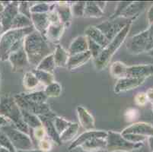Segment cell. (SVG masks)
Wrapping results in <instances>:
<instances>
[{
    "label": "cell",
    "mask_w": 153,
    "mask_h": 152,
    "mask_svg": "<svg viewBox=\"0 0 153 152\" xmlns=\"http://www.w3.org/2000/svg\"><path fill=\"white\" fill-rule=\"evenodd\" d=\"M30 137H31L33 143L37 142L36 144H37V142L47 137V133H46V131L44 129V126L42 125V126H40V127H37L36 129H33V131H32V136Z\"/></svg>",
    "instance_id": "40"
},
{
    "label": "cell",
    "mask_w": 153,
    "mask_h": 152,
    "mask_svg": "<svg viewBox=\"0 0 153 152\" xmlns=\"http://www.w3.org/2000/svg\"><path fill=\"white\" fill-rule=\"evenodd\" d=\"M34 27L23 29H11L5 33L0 40V59H9L15 53L24 47V40L26 36L34 31Z\"/></svg>",
    "instance_id": "2"
},
{
    "label": "cell",
    "mask_w": 153,
    "mask_h": 152,
    "mask_svg": "<svg viewBox=\"0 0 153 152\" xmlns=\"http://www.w3.org/2000/svg\"><path fill=\"white\" fill-rule=\"evenodd\" d=\"M0 114L8 118V120L13 124L19 130L27 134L30 137V129L22 118L21 109L15 102L14 97H5L0 101Z\"/></svg>",
    "instance_id": "3"
},
{
    "label": "cell",
    "mask_w": 153,
    "mask_h": 152,
    "mask_svg": "<svg viewBox=\"0 0 153 152\" xmlns=\"http://www.w3.org/2000/svg\"><path fill=\"white\" fill-rule=\"evenodd\" d=\"M132 22H130L123 27L121 31L118 33L117 35L113 39L109 44V45L103 50L101 55L97 59H94V67L97 71H101L102 69H105L108 65L109 64L111 58L116 53L118 49L120 47V46L123 44L125 39L127 37L129 31L131 27Z\"/></svg>",
    "instance_id": "4"
},
{
    "label": "cell",
    "mask_w": 153,
    "mask_h": 152,
    "mask_svg": "<svg viewBox=\"0 0 153 152\" xmlns=\"http://www.w3.org/2000/svg\"><path fill=\"white\" fill-rule=\"evenodd\" d=\"M56 116V115L54 113L51 115L40 116H38V118L40 119L41 123H42V125L44 126V129H45L47 137L49 138L52 142H55L56 144H57L58 145H61L62 143L61 142L59 135L56 130L53 122V119Z\"/></svg>",
    "instance_id": "10"
},
{
    "label": "cell",
    "mask_w": 153,
    "mask_h": 152,
    "mask_svg": "<svg viewBox=\"0 0 153 152\" xmlns=\"http://www.w3.org/2000/svg\"><path fill=\"white\" fill-rule=\"evenodd\" d=\"M9 59L12 64L14 72H22L30 65L24 47L16 52L11 53Z\"/></svg>",
    "instance_id": "11"
},
{
    "label": "cell",
    "mask_w": 153,
    "mask_h": 152,
    "mask_svg": "<svg viewBox=\"0 0 153 152\" xmlns=\"http://www.w3.org/2000/svg\"><path fill=\"white\" fill-rule=\"evenodd\" d=\"M125 134H134L138 136L150 137L153 136V126L146 122H136L123 129L121 135Z\"/></svg>",
    "instance_id": "15"
},
{
    "label": "cell",
    "mask_w": 153,
    "mask_h": 152,
    "mask_svg": "<svg viewBox=\"0 0 153 152\" xmlns=\"http://www.w3.org/2000/svg\"><path fill=\"white\" fill-rule=\"evenodd\" d=\"M0 152H12L11 151H9V149L5 148L3 147H0Z\"/></svg>",
    "instance_id": "51"
},
{
    "label": "cell",
    "mask_w": 153,
    "mask_h": 152,
    "mask_svg": "<svg viewBox=\"0 0 153 152\" xmlns=\"http://www.w3.org/2000/svg\"><path fill=\"white\" fill-rule=\"evenodd\" d=\"M0 147H2V146H1V145H0Z\"/></svg>",
    "instance_id": "55"
},
{
    "label": "cell",
    "mask_w": 153,
    "mask_h": 152,
    "mask_svg": "<svg viewBox=\"0 0 153 152\" xmlns=\"http://www.w3.org/2000/svg\"><path fill=\"white\" fill-rule=\"evenodd\" d=\"M149 145L150 151L151 152H153V136H150L149 138Z\"/></svg>",
    "instance_id": "49"
},
{
    "label": "cell",
    "mask_w": 153,
    "mask_h": 152,
    "mask_svg": "<svg viewBox=\"0 0 153 152\" xmlns=\"http://www.w3.org/2000/svg\"><path fill=\"white\" fill-rule=\"evenodd\" d=\"M6 135L16 151H26L34 149L31 138L27 134L19 130L13 124H9L1 128Z\"/></svg>",
    "instance_id": "5"
},
{
    "label": "cell",
    "mask_w": 153,
    "mask_h": 152,
    "mask_svg": "<svg viewBox=\"0 0 153 152\" xmlns=\"http://www.w3.org/2000/svg\"><path fill=\"white\" fill-rule=\"evenodd\" d=\"M149 30H145L137 35L131 37L126 43V49L133 54H139L146 51L150 43Z\"/></svg>",
    "instance_id": "8"
},
{
    "label": "cell",
    "mask_w": 153,
    "mask_h": 152,
    "mask_svg": "<svg viewBox=\"0 0 153 152\" xmlns=\"http://www.w3.org/2000/svg\"><path fill=\"white\" fill-rule=\"evenodd\" d=\"M148 20L150 24H153V6L150 8L149 11L148 12Z\"/></svg>",
    "instance_id": "48"
},
{
    "label": "cell",
    "mask_w": 153,
    "mask_h": 152,
    "mask_svg": "<svg viewBox=\"0 0 153 152\" xmlns=\"http://www.w3.org/2000/svg\"><path fill=\"white\" fill-rule=\"evenodd\" d=\"M21 95L25 98L26 100L31 101L36 104H42L47 103L48 97L44 94V90L41 91H32V92H23L21 93Z\"/></svg>",
    "instance_id": "27"
},
{
    "label": "cell",
    "mask_w": 153,
    "mask_h": 152,
    "mask_svg": "<svg viewBox=\"0 0 153 152\" xmlns=\"http://www.w3.org/2000/svg\"><path fill=\"white\" fill-rule=\"evenodd\" d=\"M37 149H39V150L42 151L44 152H48L50 151H51V149L53 148L52 141L47 136L44 139H42V140L37 142Z\"/></svg>",
    "instance_id": "41"
},
{
    "label": "cell",
    "mask_w": 153,
    "mask_h": 152,
    "mask_svg": "<svg viewBox=\"0 0 153 152\" xmlns=\"http://www.w3.org/2000/svg\"><path fill=\"white\" fill-rule=\"evenodd\" d=\"M126 66L123 62L120 61H116L113 62L110 67V73L114 78H117L118 79L126 78Z\"/></svg>",
    "instance_id": "29"
},
{
    "label": "cell",
    "mask_w": 153,
    "mask_h": 152,
    "mask_svg": "<svg viewBox=\"0 0 153 152\" xmlns=\"http://www.w3.org/2000/svg\"><path fill=\"white\" fill-rule=\"evenodd\" d=\"M31 72L35 75V77L37 78L39 82L44 85H45V87L55 82L53 74L44 72V71L42 70H37L36 69L31 70Z\"/></svg>",
    "instance_id": "32"
},
{
    "label": "cell",
    "mask_w": 153,
    "mask_h": 152,
    "mask_svg": "<svg viewBox=\"0 0 153 152\" xmlns=\"http://www.w3.org/2000/svg\"><path fill=\"white\" fill-rule=\"evenodd\" d=\"M107 136H108V132H105V131H86L85 132L78 136L75 140L72 141L70 145L68 148V151H71L76 149V148L80 147V145H82L84 142L89 140V139H93V138H104V139H106Z\"/></svg>",
    "instance_id": "14"
},
{
    "label": "cell",
    "mask_w": 153,
    "mask_h": 152,
    "mask_svg": "<svg viewBox=\"0 0 153 152\" xmlns=\"http://www.w3.org/2000/svg\"><path fill=\"white\" fill-rule=\"evenodd\" d=\"M79 124L72 122V124L69 125V127L59 136L61 142L62 143H66V142L73 140L75 137H76V136H77L78 132H79Z\"/></svg>",
    "instance_id": "30"
},
{
    "label": "cell",
    "mask_w": 153,
    "mask_h": 152,
    "mask_svg": "<svg viewBox=\"0 0 153 152\" xmlns=\"http://www.w3.org/2000/svg\"><path fill=\"white\" fill-rule=\"evenodd\" d=\"M139 116V111L134 108L128 109L125 113V118L127 121H133Z\"/></svg>",
    "instance_id": "45"
},
{
    "label": "cell",
    "mask_w": 153,
    "mask_h": 152,
    "mask_svg": "<svg viewBox=\"0 0 153 152\" xmlns=\"http://www.w3.org/2000/svg\"><path fill=\"white\" fill-rule=\"evenodd\" d=\"M116 152H123V151H116Z\"/></svg>",
    "instance_id": "54"
},
{
    "label": "cell",
    "mask_w": 153,
    "mask_h": 152,
    "mask_svg": "<svg viewBox=\"0 0 153 152\" xmlns=\"http://www.w3.org/2000/svg\"><path fill=\"white\" fill-rule=\"evenodd\" d=\"M148 54H149V55L152 56H153V49H152V50H150V51H149Z\"/></svg>",
    "instance_id": "53"
},
{
    "label": "cell",
    "mask_w": 153,
    "mask_h": 152,
    "mask_svg": "<svg viewBox=\"0 0 153 152\" xmlns=\"http://www.w3.org/2000/svg\"><path fill=\"white\" fill-rule=\"evenodd\" d=\"M30 20L34 30L40 33L45 38L47 28L51 24L48 12L47 13H32L30 14Z\"/></svg>",
    "instance_id": "13"
},
{
    "label": "cell",
    "mask_w": 153,
    "mask_h": 152,
    "mask_svg": "<svg viewBox=\"0 0 153 152\" xmlns=\"http://www.w3.org/2000/svg\"><path fill=\"white\" fill-rule=\"evenodd\" d=\"M105 2H86L85 8V18L100 19L104 15V8H105Z\"/></svg>",
    "instance_id": "17"
},
{
    "label": "cell",
    "mask_w": 153,
    "mask_h": 152,
    "mask_svg": "<svg viewBox=\"0 0 153 152\" xmlns=\"http://www.w3.org/2000/svg\"><path fill=\"white\" fill-rule=\"evenodd\" d=\"M146 79H136V78H123L118 79L114 86L115 94H120L123 92L133 90L142 85Z\"/></svg>",
    "instance_id": "12"
},
{
    "label": "cell",
    "mask_w": 153,
    "mask_h": 152,
    "mask_svg": "<svg viewBox=\"0 0 153 152\" xmlns=\"http://www.w3.org/2000/svg\"><path fill=\"white\" fill-rule=\"evenodd\" d=\"M107 140L104 138H93L84 142L80 148L86 152H96L106 150Z\"/></svg>",
    "instance_id": "23"
},
{
    "label": "cell",
    "mask_w": 153,
    "mask_h": 152,
    "mask_svg": "<svg viewBox=\"0 0 153 152\" xmlns=\"http://www.w3.org/2000/svg\"><path fill=\"white\" fill-rule=\"evenodd\" d=\"M146 94L147 99H148L149 101L153 104V89H149L146 93Z\"/></svg>",
    "instance_id": "47"
},
{
    "label": "cell",
    "mask_w": 153,
    "mask_h": 152,
    "mask_svg": "<svg viewBox=\"0 0 153 152\" xmlns=\"http://www.w3.org/2000/svg\"><path fill=\"white\" fill-rule=\"evenodd\" d=\"M135 103L138 106H144L148 101L146 93H139L134 97Z\"/></svg>",
    "instance_id": "46"
},
{
    "label": "cell",
    "mask_w": 153,
    "mask_h": 152,
    "mask_svg": "<svg viewBox=\"0 0 153 152\" xmlns=\"http://www.w3.org/2000/svg\"><path fill=\"white\" fill-rule=\"evenodd\" d=\"M53 122L56 130V132H58L59 136L72 124V122L66 120L65 118L58 116H56L54 117L53 119Z\"/></svg>",
    "instance_id": "36"
},
{
    "label": "cell",
    "mask_w": 153,
    "mask_h": 152,
    "mask_svg": "<svg viewBox=\"0 0 153 152\" xmlns=\"http://www.w3.org/2000/svg\"><path fill=\"white\" fill-rule=\"evenodd\" d=\"M65 28L66 27L62 23L51 24L46 32L45 39L49 43H57L62 37L65 31Z\"/></svg>",
    "instance_id": "20"
},
{
    "label": "cell",
    "mask_w": 153,
    "mask_h": 152,
    "mask_svg": "<svg viewBox=\"0 0 153 152\" xmlns=\"http://www.w3.org/2000/svg\"><path fill=\"white\" fill-rule=\"evenodd\" d=\"M44 92L48 98L58 97L62 92V86L58 82H54L49 85L46 86Z\"/></svg>",
    "instance_id": "35"
},
{
    "label": "cell",
    "mask_w": 153,
    "mask_h": 152,
    "mask_svg": "<svg viewBox=\"0 0 153 152\" xmlns=\"http://www.w3.org/2000/svg\"><path fill=\"white\" fill-rule=\"evenodd\" d=\"M55 48V46H51V43L35 30L24 40V50L29 63L35 68L45 57L53 53Z\"/></svg>",
    "instance_id": "1"
},
{
    "label": "cell",
    "mask_w": 153,
    "mask_h": 152,
    "mask_svg": "<svg viewBox=\"0 0 153 152\" xmlns=\"http://www.w3.org/2000/svg\"><path fill=\"white\" fill-rule=\"evenodd\" d=\"M55 10L59 16L61 23L65 26V27H69L72 19L70 5L66 2H59L55 4Z\"/></svg>",
    "instance_id": "21"
},
{
    "label": "cell",
    "mask_w": 153,
    "mask_h": 152,
    "mask_svg": "<svg viewBox=\"0 0 153 152\" xmlns=\"http://www.w3.org/2000/svg\"><path fill=\"white\" fill-rule=\"evenodd\" d=\"M40 82L37 80L35 75L30 72H27L25 74L23 79V86L25 87L27 90H34L40 85Z\"/></svg>",
    "instance_id": "34"
},
{
    "label": "cell",
    "mask_w": 153,
    "mask_h": 152,
    "mask_svg": "<svg viewBox=\"0 0 153 152\" xmlns=\"http://www.w3.org/2000/svg\"><path fill=\"white\" fill-rule=\"evenodd\" d=\"M21 113H22V118H23L24 122H25L26 125L28 126V128L30 129H34L37 127L42 126L41 120L38 118V116L34 114H32L25 110L21 109Z\"/></svg>",
    "instance_id": "28"
},
{
    "label": "cell",
    "mask_w": 153,
    "mask_h": 152,
    "mask_svg": "<svg viewBox=\"0 0 153 152\" xmlns=\"http://www.w3.org/2000/svg\"><path fill=\"white\" fill-rule=\"evenodd\" d=\"M4 9H5V8H4V6H3V5H2V4L1 3V2H0V12H3Z\"/></svg>",
    "instance_id": "52"
},
{
    "label": "cell",
    "mask_w": 153,
    "mask_h": 152,
    "mask_svg": "<svg viewBox=\"0 0 153 152\" xmlns=\"http://www.w3.org/2000/svg\"><path fill=\"white\" fill-rule=\"evenodd\" d=\"M3 15H2V24H3L4 30L9 29L11 27V24L15 19V16L19 13V2H12L8 5V6L4 9Z\"/></svg>",
    "instance_id": "25"
},
{
    "label": "cell",
    "mask_w": 153,
    "mask_h": 152,
    "mask_svg": "<svg viewBox=\"0 0 153 152\" xmlns=\"http://www.w3.org/2000/svg\"><path fill=\"white\" fill-rule=\"evenodd\" d=\"M17 152H44L39 149H32V150H26V151H16Z\"/></svg>",
    "instance_id": "50"
},
{
    "label": "cell",
    "mask_w": 153,
    "mask_h": 152,
    "mask_svg": "<svg viewBox=\"0 0 153 152\" xmlns=\"http://www.w3.org/2000/svg\"><path fill=\"white\" fill-rule=\"evenodd\" d=\"M122 136L126 140L133 142V143H143L146 139V137H145V136H138V135H134V134H125Z\"/></svg>",
    "instance_id": "44"
},
{
    "label": "cell",
    "mask_w": 153,
    "mask_h": 152,
    "mask_svg": "<svg viewBox=\"0 0 153 152\" xmlns=\"http://www.w3.org/2000/svg\"><path fill=\"white\" fill-rule=\"evenodd\" d=\"M34 3H30L27 2H19V14L25 15L30 19V7Z\"/></svg>",
    "instance_id": "43"
},
{
    "label": "cell",
    "mask_w": 153,
    "mask_h": 152,
    "mask_svg": "<svg viewBox=\"0 0 153 152\" xmlns=\"http://www.w3.org/2000/svg\"><path fill=\"white\" fill-rule=\"evenodd\" d=\"M91 54L88 50L86 52L70 56L67 62V68L69 70H74L79 67L82 66L91 59Z\"/></svg>",
    "instance_id": "22"
},
{
    "label": "cell",
    "mask_w": 153,
    "mask_h": 152,
    "mask_svg": "<svg viewBox=\"0 0 153 152\" xmlns=\"http://www.w3.org/2000/svg\"><path fill=\"white\" fill-rule=\"evenodd\" d=\"M53 58L56 67L66 68L67 62L69 60V55L68 51H66L61 45L56 46L55 50L53 52Z\"/></svg>",
    "instance_id": "26"
},
{
    "label": "cell",
    "mask_w": 153,
    "mask_h": 152,
    "mask_svg": "<svg viewBox=\"0 0 153 152\" xmlns=\"http://www.w3.org/2000/svg\"><path fill=\"white\" fill-rule=\"evenodd\" d=\"M152 110H153V107H152Z\"/></svg>",
    "instance_id": "56"
},
{
    "label": "cell",
    "mask_w": 153,
    "mask_h": 152,
    "mask_svg": "<svg viewBox=\"0 0 153 152\" xmlns=\"http://www.w3.org/2000/svg\"><path fill=\"white\" fill-rule=\"evenodd\" d=\"M133 19L129 20L127 22H116V19L114 20H108L102 22L100 24L96 25V27L99 29L101 32L104 34V36L110 40L114 38L121 31L122 29L129 22H133Z\"/></svg>",
    "instance_id": "9"
},
{
    "label": "cell",
    "mask_w": 153,
    "mask_h": 152,
    "mask_svg": "<svg viewBox=\"0 0 153 152\" xmlns=\"http://www.w3.org/2000/svg\"><path fill=\"white\" fill-rule=\"evenodd\" d=\"M88 38V51L91 53V58L94 59L98 58L100 55H101V52L103 51L104 48L101 47V46L98 45V44H96L95 42L91 40V39Z\"/></svg>",
    "instance_id": "38"
},
{
    "label": "cell",
    "mask_w": 153,
    "mask_h": 152,
    "mask_svg": "<svg viewBox=\"0 0 153 152\" xmlns=\"http://www.w3.org/2000/svg\"><path fill=\"white\" fill-rule=\"evenodd\" d=\"M88 50V38L85 35L79 36L72 40L68 50L69 56L78 53L86 52Z\"/></svg>",
    "instance_id": "24"
},
{
    "label": "cell",
    "mask_w": 153,
    "mask_h": 152,
    "mask_svg": "<svg viewBox=\"0 0 153 152\" xmlns=\"http://www.w3.org/2000/svg\"><path fill=\"white\" fill-rule=\"evenodd\" d=\"M30 27H33L31 20L19 13L15 16L11 24V29H23Z\"/></svg>",
    "instance_id": "31"
},
{
    "label": "cell",
    "mask_w": 153,
    "mask_h": 152,
    "mask_svg": "<svg viewBox=\"0 0 153 152\" xmlns=\"http://www.w3.org/2000/svg\"><path fill=\"white\" fill-rule=\"evenodd\" d=\"M106 140V150L110 152H130L141 148L143 146V143H133L129 142L124 139L121 133L114 131H108Z\"/></svg>",
    "instance_id": "6"
},
{
    "label": "cell",
    "mask_w": 153,
    "mask_h": 152,
    "mask_svg": "<svg viewBox=\"0 0 153 152\" xmlns=\"http://www.w3.org/2000/svg\"><path fill=\"white\" fill-rule=\"evenodd\" d=\"M76 111H77L78 118L80 125L86 131L94 130L95 125H94V119L93 116L82 106H78Z\"/></svg>",
    "instance_id": "19"
},
{
    "label": "cell",
    "mask_w": 153,
    "mask_h": 152,
    "mask_svg": "<svg viewBox=\"0 0 153 152\" xmlns=\"http://www.w3.org/2000/svg\"><path fill=\"white\" fill-rule=\"evenodd\" d=\"M14 99H15V102L18 104L19 108L22 109V110H25L27 111L32 114H34L37 116L51 115V114L54 113L47 103L42 104L33 103L31 101L26 100L25 98H24L21 95V94H16L14 97Z\"/></svg>",
    "instance_id": "7"
},
{
    "label": "cell",
    "mask_w": 153,
    "mask_h": 152,
    "mask_svg": "<svg viewBox=\"0 0 153 152\" xmlns=\"http://www.w3.org/2000/svg\"><path fill=\"white\" fill-rule=\"evenodd\" d=\"M55 62H54L53 54H51V55L47 56V57L43 59L40 63L37 65L35 69L37 70H42L44 72H50V73L53 74L54 69H55Z\"/></svg>",
    "instance_id": "33"
},
{
    "label": "cell",
    "mask_w": 153,
    "mask_h": 152,
    "mask_svg": "<svg viewBox=\"0 0 153 152\" xmlns=\"http://www.w3.org/2000/svg\"><path fill=\"white\" fill-rule=\"evenodd\" d=\"M55 8V4H51L45 3H34V5L30 7V14L32 13H47L50 11Z\"/></svg>",
    "instance_id": "37"
},
{
    "label": "cell",
    "mask_w": 153,
    "mask_h": 152,
    "mask_svg": "<svg viewBox=\"0 0 153 152\" xmlns=\"http://www.w3.org/2000/svg\"><path fill=\"white\" fill-rule=\"evenodd\" d=\"M0 145L9 149L12 152H17L15 148L13 147L12 143H11L10 141H9V139L6 136V135L2 131H0Z\"/></svg>",
    "instance_id": "42"
},
{
    "label": "cell",
    "mask_w": 153,
    "mask_h": 152,
    "mask_svg": "<svg viewBox=\"0 0 153 152\" xmlns=\"http://www.w3.org/2000/svg\"><path fill=\"white\" fill-rule=\"evenodd\" d=\"M153 75V65H139L126 68V77L146 79Z\"/></svg>",
    "instance_id": "16"
},
{
    "label": "cell",
    "mask_w": 153,
    "mask_h": 152,
    "mask_svg": "<svg viewBox=\"0 0 153 152\" xmlns=\"http://www.w3.org/2000/svg\"><path fill=\"white\" fill-rule=\"evenodd\" d=\"M85 2H76V3H73L70 5L72 17L84 16L85 8Z\"/></svg>",
    "instance_id": "39"
},
{
    "label": "cell",
    "mask_w": 153,
    "mask_h": 152,
    "mask_svg": "<svg viewBox=\"0 0 153 152\" xmlns=\"http://www.w3.org/2000/svg\"><path fill=\"white\" fill-rule=\"evenodd\" d=\"M85 33L86 37L95 42L96 44H98L104 49L108 47L111 43V41L104 36V33L99 29L96 27V26H88L85 30Z\"/></svg>",
    "instance_id": "18"
}]
</instances>
